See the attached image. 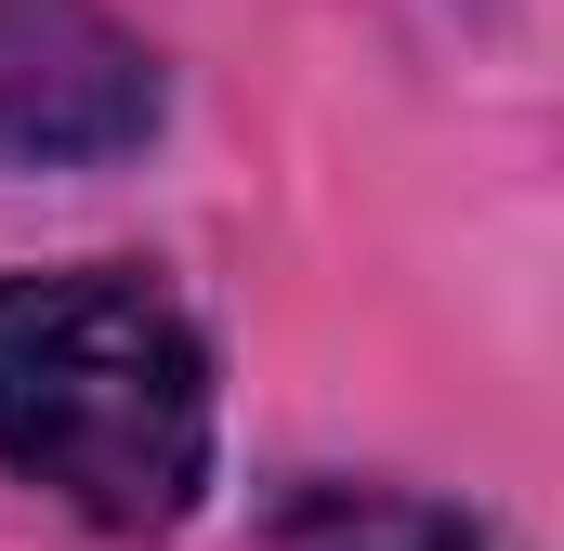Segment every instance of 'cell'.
Wrapping results in <instances>:
<instances>
[{
    "mask_svg": "<svg viewBox=\"0 0 564 551\" xmlns=\"http://www.w3.org/2000/svg\"><path fill=\"white\" fill-rule=\"evenodd\" d=\"M158 132V53L106 0H0V158L93 171Z\"/></svg>",
    "mask_w": 564,
    "mask_h": 551,
    "instance_id": "cell-2",
    "label": "cell"
},
{
    "mask_svg": "<svg viewBox=\"0 0 564 551\" xmlns=\"http://www.w3.org/2000/svg\"><path fill=\"white\" fill-rule=\"evenodd\" d=\"M0 473L158 539L210 486V342L119 263L0 276Z\"/></svg>",
    "mask_w": 564,
    "mask_h": 551,
    "instance_id": "cell-1",
    "label": "cell"
},
{
    "mask_svg": "<svg viewBox=\"0 0 564 551\" xmlns=\"http://www.w3.org/2000/svg\"><path fill=\"white\" fill-rule=\"evenodd\" d=\"M263 551H486V526H459L446 499H408V486H302Z\"/></svg>",
    "mask_w": 564,
    "mask_h": 551,
    "instance_id": "cell-3",
    "label": "cell"
}]
</instances>
